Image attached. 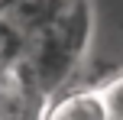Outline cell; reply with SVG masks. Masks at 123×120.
<instances>
[{
    "label": "cell",
    "instance_id": "cell-1",
    "mask_svg": "<svg viewBox=\"0 0 123 120\" xmlns=\"http://www.w3.org/2000/svg\"><path fill=\"white\" fill-rule=\"evenodd\" d=\"M26 62H29L32 75H36V81H39V91L49 97L52 91H58L62 84L71 78V71H74V65L81 62V55L49 26V29L29 36Z\"/></svg>",
    "mask_w": 123,
    "mask_h": 120
},
{
    "label": "cell",
    "instance_id": "cell-2",
    "mask_svg": "<svg viewBox=\"0 0 123 120\" xmlns=\"http://www.w3.org/2000/svg\"><path fill=\"white\" fill-rule=\"evenodd\" d=\"M71 3L74 0H13L3 10V19L29 39V36H36V32L49 29Z\"/></svg>",
    "mask_w": 123,
    "mask_h": 120
},
{
    "label": "cell",
    "instance_id": "cell-3",
    "mask_svg": "<svg viewBox=\"0 0 123 120\" xmlns=\"http://www.w3.org/2000/svg\"><path fill=\"white\" fill-rule=\"evenodd\" d=\"M42 120H110V117H107L100 88H91V91H71V94L58 97L45 110Z\"/></svg>",
    "mask_w": 123,
    "mask_h": 120
},
{
    "label": "cell",
    "instance_id": "cell-4",
    "mask_svg": "<svg viewBox=\"0 0 123 120\" xmlns=\"http://www.w3.org/2000/svg\"><path fill=\"white\" fill-rule=\"evenodd\" d=\"M100 97H104V107L110 120H123V75H117L113 81H107L100 88Z\"/></svg>",
    "mask_w": 123,
    "mask_h": 120
},
{
    "label": "cell",
    "instance_id": "cell-5",
    "mask_svg": "<svg viewBox=\"0 0 123 120\" xmlns=\"http://www.w3.org/2000/svg\"><path fill=\"white\" fill-rule=\"evenodd\" d=\"M0 23H3V10H0Z\"/></svg>",
    "mask_w": 123,
    "mask_h": 120
}]
</instances>
